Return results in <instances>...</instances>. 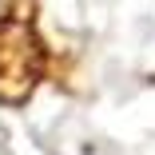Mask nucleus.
Returning <instances> with one entry per match:
<instances>
[{"instance_id":"nucleus-1","label":"nucleus","mask_w":155,"mask_h":155,"mask_svg":"<svg viewBox=\"0 0 155 155\" xmlns=\"http://www.w3.org/2000/svg\"><path fill=\"white\" fill-rule=\"evenodd\" d=\"M40 68H44V52L36 44L24 0L0 20V100H24L40 80Z\"/></svg>"}]
</instances>
